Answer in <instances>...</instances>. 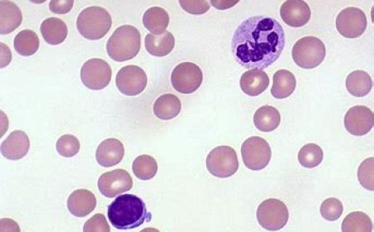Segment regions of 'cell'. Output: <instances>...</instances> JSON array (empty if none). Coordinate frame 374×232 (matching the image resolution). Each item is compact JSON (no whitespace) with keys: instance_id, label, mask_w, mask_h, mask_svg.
<instances>
[{"instance_id":"18","label":"cell","mask_w":374,"mask_h":232,"mask_svg":"<svg viewBox=\"0 0 374 232\" xmlns=\"http://www.w3.org/2000/svg\"><path fill=\"white\" fill-rule=\"evenodd\" d=\"M67 209L77 217H85L94 211L97 207V198L89 190L75 191L67 199Z\"/></svg>"},{"instance_id":"12","label":"cell","mask_w":374,"mask_h":232,"mask_svg":"<svg viewBox=\"0 0 374 232\" xmlns=\"http://www.w3.org/2000/svg\"><path fill=\"white\" fill-rule=\"evenodd\" d=\"M116 85L121 93L127 97H135L147 88L148 76L143 68L138 66H126L118 71Z\"/></svg>"},{"instance_id":"38","label":"cell","mask_w":374,"mask_h":232,"mask_svg":"<svg viewBox=\"0 0 374 232\" xmlns=\"http://www.w3.org/2000/svg\"><path fill=\"white\" fill-rule=\"evenodd\" d=\"M12 59L11 49L6 44L1 43V67L10 64Z\"/></svg>"},{"instance_id":"6","label":"cell","mask_w":374,"mask_h":232,"mask_svg":"<svg viewBox=\"0 0 374 232\" xmlns=\"http://www.w3.org/2000/svg\"><path fill=\"white\" fill-rule=\"evenodd\" d=\"M209 174L221 179L233 176L239 170L238 156L230 146H218L212 150L207 158Z\"/></svg>"},{"instance_id":"10","label":"cell","mask_w":374,"mask_h":232,"mask_svg":"<svg viewBox=\"0 0 374 232\" xmlns=\"http://www.w3.org/2000/svg\"><path fill=\"white\" fill-rule=\"evenodd\" d=\"M112 74V68L106 61L93 58L84 63L80 76L86 88L100 90L107 88L110 83Z\"/></svg>"},{"instance_id":"31","label":"cell","mask_w":374,"mask_h":232,"mask_svg":"<svg viewBox=\"0 0 374 232\" xmlns=\"http://www.w3.org/2000/svg\"><path fill=\"white\" fill-rule=\"evenodd\" d=\"M323 158V150L316 144H305L298 153V161L300 165L307 168L318 167L322 163Z\"/></svg>"},{"instance_id":"29","label":"cell","mask_w":374,"mask_h":232,"mask_svg":"<svg viewBox=\"0 0 374 232\" xmlns=\"http://www.w3.org/2000/svg\"><path fill=\"white\" fill-rule=\"evenodd\" d=\"M343 232H372L373 223L367 214L354 212L349 214L342 224Z\"/></svg>"},{"instance_id":"16","label":"cell","mask_w":374,"mask_h":232,"mask_svg":"<svg viewBox=\"0 0 374 232\" xmlns=\"http://www.w3.org/2000/svg\"><path fill=\"white\" fill-rule=\"evenodd\" d=\"M30 141L28 135L22 130L13 131L1 144V153L11 161H20L29 153Z\"/></svg>"},{"instance_id":"37","label":"cell","mask_w":374,"mask_h":232,"mask_svg":"<svg viewBox=\"0 0 374 232\" xmlns=\"http://www.w3.org/2000/svg\"><path fill=\"white\" fill-rule=\"evenodd\" d=\"M74 4L72 0H52L49 4V10L57 15H65L72 11Z\"/></svg>"},{"instance_id":"33","label":"cell","mask_w":374,"mask_h":232,"mask_svg":"<svg viewBox=\"0 0 374 232\" xmlns=\"http://www.w3.org/2000/svg\"><path fill=\"white\" fill-rule=\"evenodd\" d=\"M344 212L343 203L340 200L330 198L325 200L321 207V213L323 219L335 221L340 219Z\"/></svg>"},{"instance_id":"2","label":"cell","mask_w":374,"mask_h":232,"mask_svg":"<svg viewBox=\"0 0 374 232\" xmlns=\"http://www.w3.org/2000/svg\"><path fill=\"white\" fill-rule=\"evenodd\" d=\"M108 217L116 229L127 231L150 221L152 214L148 211L143 199L134 194H124L109 205Z\"/></svg>"},{"instance_id":"4","label":"cell","mask_w":374,"mask_h":232,"mask_svg":"<svg viewBox=\"0 0 374 232\" xmlns=\"http://www.w3.org/2000/svg\"><path fill=\"white\" fill-rule=\"evenodd\" d=\"M112 20L110 13L104 8H86L77 20V28L84 38L89 40L101 39L111 29Z\"/></svg>"},{"instance_id":"25","label":"cell","mask_w":374,"mask_h":232,"mask_svg":"<svg viewBox=\"0 0 374 232\" xmlns=\"http://www.w3.org/2000/svg\"><path fill=\"white\" fill-rule=\"evenodd\" d=\"M143 25L153 35L165 33L170 22L168 13L161 7H152L145 12Z\"/></svg>"},{"instance_id":"13","label":"cell","mask_w":374,"mask_h":232,"mask_svg":"<svg viewBox=\"0 0 374 232\" xmlns=\"http://www.w3.org/2000/svg\"><path fill=\"white\" fill-rule=\"evenodd\" d=\"M98 189L105 197L112 198L132 189L134 181L126 170H115L99 177Z\"/></svg>"},{"instance_id":"14","label":"cell","mask_w":374,"mask_h":232,"mask_svg":"<svg viewBox=\"0 0 374 232\" xmlns=\"http://www.w3.org/2000/svg\"><path fill=\"white\" fill-rule=\"evenodd\" d=\"M373 125V112L367 107L355 106L350 108L344 116L345 128L354 136L367 135Z\"/></svg>"},{"instance_id":"23","label":"cell","mask_w":374,"mask_h":232,"mask_svg":"<svg viewBox=\"0 0 374 232\" xmlns=\"http://www.w3.org/2000/svg\"><path fill=\"white\" fill-rule=\"evenodd\" d=\"M181 110L180 99L173 94H164L154 103L153 111L158 119L169 121L174 119Z\"/></svg>"},{"instance_id":"36","label":"cell","mask_w":374,"mask_h":232,"mask_svg":"<svg viewBox=\"0 0 374 232\" xmlns=\"http://www.w3.org/2000/svg\"><path fill=\"white\" fill-rule=\"evenodd\" d=\"M183 10L191 15H203L209 10V4L207 1H189V0H181L179 1Z\"/></svg>"},{"instance_id":"21","label":"cell","mask_w":374,"mask_h":232,"mask_svg":"<svg viewBox=\"0 0 374 232\" xmlns=\"http://www.w3.org/2000/svg\"><path fill=\"white\" fill-rule=\"evenodd\" d=\"M145 47L154 57H165L172 52L175 47V38L170 32L161 35L148 34L145 38Z\"/></svg>"},{"instance_id":"1","label":"cell","mask_w":374,"mask_h":232,"mask_svg":"<svg viewBox=\"0 0 374 232\" xmlns=\"http://www.w3.org/2000/svg\"><path fill=\"white\" fill-rule=\"evenodd\" d=\"M285 46L282 25L273 18L263 15L241 22L231 41L236 61L247 69H266L280 58Z\"/></svg>"},{"instance_id":"34","label":"cell","mask_w":374,"mask_h":232,"mask_svg":"<svg viewBox=\"0 0 374 232\" xmlns=\"http://www.w3.org/2000/svg\"><path fill=\"white\" fill-rule=\"evenodd\" d=\"M373 165L374 158L373 157L365 159L361 165H360L358 170V179L360 184L365 189L369 191L374 190Z\"/></svg>"},{"instance_id":"26","label":"cell","mask_w":374,"mask_h":232,"mask_svg":"<svg viewBox=\"0 0 374 232\" xmlns=\"http://www.w3.org/2000/svg\"><path fill=\"white\" fill-rule=\"evenodd\" d=\"M373 81L370 75L366 71L357 70L351 74L346 79V88L356 97H363L370 93Z\"/></svg>"},{"instance_id":"11","label":"cell","mask_w":374,"mask_h":232,"mask_svg":"<svg viewBox=\"0 0 374 232\" xmlns=\"http://www.w3.org/2000/svg\"><path fill=\"white\" fill-rule=\"evenodd\" d=\"M367 16L359 8H346L336 19L337 30L346 39L359 38L367 29Z\"/></svg>"},{"instance_id":"17","label":"cell","mask_w":374,"mask_h":232,"mask_svg":"<svg viewBox=\"0 0 374 232\" xmlns=\"http://www.w3.org/2000/svg\"><path fill=\"white\" fill-rule=\"evenodd\" d=\"M125 149L117 139H108L98 145L96 159L100 165L110 168L121 163L124 157Z\"/></svg>"},{"instance_id":"22","label":"cell","mask_w":374,"mask_h":232,"mask_svg":"<svg viewBox=\"0 0 374 232\" xmlns=\"http://www.w3.org/2000/svg\"><path fill=\"white\" fill-rule=\"evenodd\" d=\"M41 34L47 43L59 45L65 42L67 37L68 30L65 22L58 18H49L40 27Z\"/></svg>"},{"instance_id":"3","label":"cell","mask_w":374,"mask_h":232,"mask_svg":"<svg viewBox=\"0 0 374 232\" xmlns=\"http://www.w3.org/2000/svg\"><path fill=\"white\" fill-rule=\"evenodd\" d=\"M141 44L139 30L132 25H123L114 31L108 39L107 52L112 60L127 62L138 56Z\"/></svg>"},{"instance_id":"20","label":"cell","mask_w":374,"mask_h":232,"mask_svg":"<svg viewBox=\"0 0 374 232\" xmlns=\"http://www.w3.org/2000/svg\"><path fill=\"white\" fill-rule=\"evenodd\" d=\"M22 12L19 6L12 1L0 2V33L10 34L21 25Z\"/></svg>"},{"instance_id":"24","label":"cell","mask_w":374,"mask_h":232,"mask_svg":"<svg viewBox=\"0 0 374 232\" xmlns=\"http://www.w3.org/2000/svg\"><path fill=\"white\" fill-rule=\"evenodd\" d=\"M296 88L295 76L288 70H279L273 76L271 95L276 99H285L294 93Z\"/></svg>"},{"instance_id":"28","label":"cell","mask_w":374,"mask_h":232,"mask_svg":"<svg viewBox=\"0 0 374 232\" xmlns=\"http://www.w3.org/2000/svg\"><path fill=\"white\" fill-rule=\"evenodd\" d=\"M15 51L21 56L30 57L34 55L39 48V39L34 31L25 29L16 35L13 42Z\"/></svg>"},{"instance_id":"19","label":"cell","mask_w":374,"mask_h":232,"mask_svg":"<svg viewBox=\"0 0 374 232\" xmlns=\"http://www.w3.org/2000/svg\"><path fill=\"white\" fill-rule=\"evenodd\" d=\"M240 85L245 94L249 97H257V95L266 92L269 85H270V79H269L266 71L252 69L245 71L241 76Z\"/></svg>"},{"instance_id":"35","label":"cell","mask_w":374,"mask_h":232,"mask_svg":"<svg viewBox=\"0 0 374 232\" xmlns=\"http://www.w3.org/2000/svg\"><path fill=\"white\" fill-rule=\"evenodd\" d=\"M110 231L106 217L101 213L96 214L91 217L85 222L84 226V232H110Z\"/></svg>"},{"instance_id":"7","label":"cell","mask_w":374,"mask_h":232,"mask_svg":"<svg viewBox=\"0 0 374 232\" xmlns=\"http://www.w3.org/2000/svg\"><path fill=\"white\" fill-rule=\"evenodd\" d=\"M259 224L270 231H280L289 221V210L279 199L270 198L259 205L257 213Z\"/></svg>"},{"instance_id":"32","label":"cell","mask_w":374,"mask_h":232,"mask_svg":"<svg viewBox=\"0 0 374 232\" xmlns=\"http://www.w3.org/2000/svg\"><path fill=\"white\" fill-rule=\"evenodd\" d=\"M80 147L79 140L72 135L61 136L56 144L58 153L65 158H72L77 156L79 152Z\"/></svg>"},{"instance_id":"15","label":"cell","mask_w":374,"mask_h":232,"mask_svg":"<svg viewBox=\"0 0 374 232\" xmlns=\"http://www.w3.org/2000/svg\"><path fill=\"white\" fill-rule=\"evenodd\" d=\"M280 16L287 25L301 28L309 22L311 11L309 4L302 0H289L282 4Z\"/></svg>"},{"instance_id":"27","label":"cell","mask_w":374,"mask_h":232,"mask_svg":"<svg viewBox=\"0 0 374 232\" xmlns=\"http://www.w3.org/2000/svg\"><path fill=\"white\" fill-rule=\"evenodd\" d=\"M280 121V113L276 108L271 106L259 108L254 113V124L259 131H273L279 127Z\"/></svg>"},{"instance_id":"5","label":"cell","mask_w":374,"mask_h":232,"mask_svg":"<svg viewBox=\"0 0 374 232\" xmlns=\"http://www.w3.org/2000/svg\"><path fill=\"white\" fill-rule=\"evenodd\" d=\"M291 54L296 65L304 69H314L325 60L326 48L321 39L309 36L295 43Z\"/></svg>"},{"instance_id":"30","label":"cell","mask_w":374,"mask_h":232,"mask_svg":"<svg viewBox=\"0 0 374 232\" xmlns=\"http://www.w3.org/2000/svg\"><path fill=\"white\" fill-rule=\"evenodd\" d=\"M157 170L156 159L147 154L136 158L132 165V171L135 176L144 181L153 179L156 176Z\"/></svg>"},{"instance_id":"9","label":"cell","mask_w":374,"mask_h":232,"mask_svg":"<svg viewBox=\"0 0 374 232\" xmlns=\"http://www.w3.org/2000/svg\"><path fill=\"white\" fill-rule=\"evenodd\" d=\"M203 81V72L195 63L177 65L172 74V84L177 93L191 94L198 90Z\"/></svg>"},{"instance_id":"39","label":"cell","mask_w":374,"mask_h":232,"mask_svg":"<svg viewBox=\"0 0 374 232\" xmlns=\"http://www.w3.org/2000/svg\"><path fill=\"white\" fill-rule=\"evenodd\" d=\"M212 6L218 8L220 11L226 10L236 6V4H238L239 1H211Z\"/></svg>"},{"instance_id":"8","label":"cell","mask_w":374,"mask_h":232,"mask_svg":"<svg viewBox=\"0 0 374 232\" xmlns=\"http://www.w3.org/2000/svg\"><path fill=\"white\" fill-rule=\"evenodd\" d=\"M244 165L250 170L259 171L270 163L272 151L267 141L261 137L249 138L241 146Z\"/></svg>"}]
</instances>
